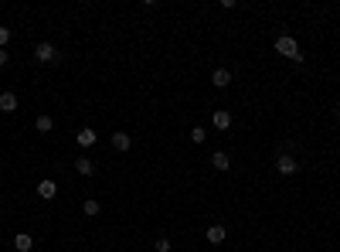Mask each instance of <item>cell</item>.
<instances>
[{"mask_svg":"<svg viewBox=\"0 0 340 252\" xmlns=\"http://www.w3.org/2000/svg\"><path fill=\"white\" fill-rule=\"evenodd\" d=\"M276 51H279L283 58H289V61H303V51H299V45H296V38H289V35L276 38Z\"/></svg>","mask_w":340,"mask_h":252,"instance_id":"6da1fadb","label":"cell"},{"mask_svg":"<svg viewBox=\"0 0 340 252\" xmlns=\"http://www.w3.org/2000/svg\"><path fill=\"white\" fill-rule=\"evenodd\" d=\"M34 58H38V61H58V48L51 45V41H38V45H34Z\"/></svg>","mask_w":340,"mask_h":252,"instance_id":"7a4b0ae2","label":"cell"},{"mask_svg":"<svg viewBox=\"0 0 340 252\" xmlns=\"http://www.w3.org/2000/svg\"><path fill=\"white\" fill-rule=\"evenodd\" d=\"M276 171H279V174H296V171H299V164H296L289 153H279V157H276Z\"/></svg>","mask_w":340,"mask_h":252,"instance_id":"3957f363","label":"cell"},{"mask_svg":"<svg viewBox=\"0 0 340 252\" xmlns=\"http://www.w3.org/2000/svg\"><path fill=\"white\" fill-rule=\"evenodd\" d=\"M95 140H99V137H95V130H92V126H85V130H79V133H75V143H79V147H85V150L95 147Z\"/></svg>","mask_w":340,"mask_h":252,"instance_id":"277c9868","label":"cell"},{"mask_svg":"<svg viewBox=\"0 0 340 252\" xmlns=\"http://www.w3.org/2000/svg\"><path fill=\"white\" fill-rule=\"evenodd\" d=\"M211 85H215V89H228V85H231V72L228 69H215L211 72Z\"/></svg>","mask_w":340,"mask_h":252,"instance_id":"5b68a950","label":"cell"},{"mask_svg":"<svg viewBox=\"0 0 340 252\" xmlns=\"http://www.w3.org/2000/svg\"><path fill=\"white\" fill-rule=\"evenodd\" d=\"M211 123H215V130L225 133L228 126H231V113H228V109H215V113H211Z\"/></svg>","mask_w":340,"mask_h":252,"instance_id":"8992f818","label":"cell"},{"mask_svg":"<svg viewBox=\"0 0 340 252\" xmlns=\"http://www.w3.org/2000/svg\"><path fill=\"white\" fill-rule=\"evenodd\" d=\"M211 167H215V171H221V174H225L228 167H231V161H228V153H225V150H215V153H211Z\"/></svg>","mask_w":340,"mask_h":252,"instance_id":"52a82bcc","label":"cell"},{"mask_svg":"<svg viewBox=\"0 0 340 252\" xmlns=\"http://www.w3.org/2000/svg\"><path fill=\"white\" fill-rule=\"evenodd\" d=\"M225 239H228V229H225V225H211V229H208V242H211V245H221Z\"/></svg>","mask_w":340,"mask_h":252,"instance_id":"ba28073f","label":"cell"},{"mask_svg":"<svg viewBox=\"0 0 340 252\" xmlns=\"http://www.w3.org/2000/svg\"><path fill=\"white\" fill-rule=\"evenodd\" d=\"M129 147H133V137H129V133H113V150L126 153Z\"/></svg>","mask_w":340,"mask_h":252,"instance_id":"9c48e42d","label":"cell"},{"mask_svg":"<svg viewBox=\"0 0 340 252\" xmlns=\"http://www.w3.org/2000/svg\"><path fill=\"white\" fill-rule=\"evenodd\" d=\"M0 109L4 113H17V96L14 92H0Z\"/></svg>","mask_w":340,"mask_h":252,"instance_id":"30bf717a","label":"cell"},{"mask_svg":"<svg viewBox=\"0 0 340 252\" xmlns=\"http://www.w3.org/2000/svg\"><path fill=\"white\" fill-rule=\"evenodd\" d=\"M14 249H17V252H31L34 249V239L27 235V232H21V235H14Z\"/></svg>","mask_w":340,"mask_h":252,"instance_id":"8fae6325","label":"cell"},{"mask_svg":"<svg viewBox=\"0 0 340 252\" xmlns=\"http://www.w3.org/2000/svg\"><path fill=\"white\" fill-rule=\"evenodd\" d=\"M55 195H58L55 181H41V184H38V198H45V201H51Z\"/></svg>","mask_w":340,"mask_h":252,"instance_id":"7c38bea8","label":"cell"},{"mask_svg":"<svg viewBox=\"0 0 340 252\" xmlns=\"http://www.w3.org/2000/svg\"><path fill=\"white\" fill-rule=\"evenodd\" d=\"M75 171H79L82 177H92V174H95V164H92L89 157H79V161H75Z\"/></svg>","mask_w":340,"mask_h":252,"instance_id":"4fadbf2b","label":"cell"},{"mask_svg":"<svg viewBox=\"0 0 340 252\" xmlns=\"http://www.w3.org/2000/svg\"><path fill=\"white\" fill-rule=\"evenodd\" d=\"M51 126H55V119H51V116H38V119H34V130H38V133H51Z\"/></svg>","mask_w":340,"mask_h":252,"instance_id":"5bb4252c","label":"cell"},{"mask_svg":"<svg viewBox=\"0 0 340 252\" xmlns=\"http://www.w3.org/2000/svg\"><path fill=\"white\" fill-rule=\"evenodd\" d=\"M82 211H85V215H89V218H95V215H99V211H102V205H99V201H95V198H85V205H82Z\"/></svg>","mask_w":340,"mask_h":252,"instance_id":"9a60e30c","label":"cell"},{"mask_svg":"<svg viewBox=\"0 0 340 252\" xmlns=\"http://www.w3.org/2000/svg\"><path fill=\"white\" fill-rule=\"evenodd\" d=\"M204 140H208V133H204V126H194V130H191V143H197V147H201Z\"/></svg>","mask_w":340,"mask_h":252,"instance_id":"2e32d148","label":"cell"},{"mask_svg":"<svg viewBox=\"0 0 340 252\" xmlns=\"http://www.w3.org/2000/svg\"><path fill=\"white\" fill-rule=\"evenodd\" d=\"M7 41H11V27L0 24V48H7Z\"/></svg>","mask_w":340,"mask_h":252,"instance_id":"e0dca14e","label":"cell"},{"mask_svg":"<svg viewBox=\"0 0 340 252\" xmlns=\"http://www.w3.org/2000/svg\"><path fill=\"white\" fill-rule=\"evenodd\" d=\"M153 249H157V252H170V239H157V242H153Z\"/></svg>","mask_w":340,"mask_h":252,"instance_id":"ac0fdd59","label":"cell"},{"mask_svg":"<svg viewBox=\"0 0 340 252\" xmlns=\"http://www.w3.org/2000/svg\"><path fill=\"white\" fill-rule=\"evenodd\" d=\"M7 65V48H0V69Z\"/></svg>","mask_w":340,"mask_h":252,"instance_id":"d6986e66","label":"cell"},{"mask_svg":"<svg viewBox=\"0 0 340 252\" xmlns=\"http://www.w3.org/2000/svg\"><path fill=\"white\" fill-rule=\"evenodd\" d=\"M337 109H340V99H337Z\"/></svg>","mask_w":340,"mask_h":252,"instance_id":"ffe728a7","label":"cell"},{"mask_svg":"<svg viewBox=\"0 0 340 252\" xmlns=\"http://www.w3.org/2000/svg\"><path fill=\"white\" fill-rule=\"evenodd\" d=\"M0 215H4V208H0Z\"/></svg>","mask_w":340,"mask_h":252,"instance_id":"44dd1931","label":"cell"}]
</instances>
